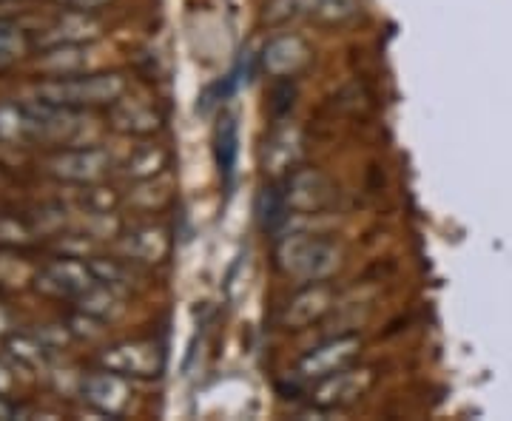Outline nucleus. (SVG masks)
<instances>
[{
  "instance_id": "bb28decb",
  "label": "nucleus",
  "mask_w": 512,
  "mask_h": 421,
  "mask_svg": "<svg viewBox=\"0 0 512 421\" xmlns=\"http://www.w3.org/2000/svg\"><path fill=\"white\" fill-rule=\"evenodd\" d=\"M49 3H55L60 9H66V12H89V15H94L97 9L109 6L114 0H49Z\"/></svg>"
},
{
  "instance_id": "f257e3e1",
  "label": "nucleus",
  "mask_w": 512,
  "mask_h": 421,
  "mask_svg": "<svg viewBox=\"0 0 512 421\" xmlns=\"http://www.w3.org/2000/svg\"><path fill=\"white\" fill-rule=\"evenodd\" d=\"M276 268L285 276L305 282H325L342 268V248L308 231H282L274 248Z\"/></svg>"
},
{
  "instance_id": "b1692460",
  "label": "nucleus",
  "mask_w": 512,
  "mask_h": 421,
  "mask_svg": "<svg viewBox=\"0 0 512 421\" xmlns=\"http://www.w3.org/2000/svg\"><path fill=\"white\" fill-rule=\"evenodd\" d=\"M9 350H12V356H15L18 362H23L26 367H40L46 362V350H49V345L35 339V336H15V339L9 342Z\"/></svg>"
},
{
  "instance_id": "f8f14e48",
  "label": "nucleus",
  "mask_w": 512,
  "mask_h": 421,
  "mask_svg": "<svg viewBox=\"0 0 512 421\" xmlns=\"http://www.w3.org/2000/svg\"><path fill=\"white\" fill-rule=\"evenodd\" d=\"M80 396L83 402L92 407L94 413L100 416H123V410L128 407V399H131V387H128L126 376L120 373H111V370H100V373H92L80 382Z\"/></svg>"
},
{
  "instance_id": "a878e982",
  "label": "nucleus",
  "mask_w": 512,
  "mask_h": 421,
  "mask_svg": "<svg viewBox=\"0 0 512 421\" xmlns=\"http://www.w3.org/2000/svg\"><path fill=\"white\" fill-rule=\"evenodd\" d=\"M29 237H32V234H29V228H26L23 222L0 214V245H26Z\"/></svg>"
},
{
  "instance_id": "a211bd4d",
  "label": "nucleus",
  "mask_w": 512,
  "mask_h": 421,
  "mask_svg": "<svg viewBox=\"0 0 512 421\" xmlns=\"http://www.w3.org/2000/svg\"><path fill=\"white\" fill-rule=\"evenodd\" d=\"M92 66L89 57V43H74V46H55L46 49L37 60V69L49 77H69V74H83Z\"/></svg>"
},
{
  "instance_id": "9b49d317",
  "label": "nucleus",
  "mask_w": 512,
  "mask_h": 421,
  "mask_svg": "<svg viewBox=\"0 0 512 421\" xmlns=\"http://www.w3.org/2000/svg\"><path fill=\"white\" fill-rule=\"evenodd\" d=\"M311 60L313 52L305 37L282 32V35H274L265 43V49L259 55V66L274 80H293L296 74L311 66Z\"/></svg>"
},
{
  "instance_id": "412c9836",
  "label": "nucleus",
  "mask_w": 512,
  "mask_h": 421,
  "mask_svg": "<svg viewBox=\"0 0 512 421\" xmlns=\"http://www.w3.org/2000/svg\"><path fill=\"white\" fill-rule=\"evenodd\" d=\"M316 0H268L262 20L268 26H288L293 20H311Z\"/></svg>"
},
{
  "instance_id": "5701e85b",
  "label": "nucleus",
  "mask_w": 512,
  "mask_h": 421,
  "mask_svg": "<svg viewBox=\"0 0 512 421\" xmlns=\"http://www.w3.org/2000/svg\"><path fill=\"white\" fill-rule=\"evenodd\" d=\"M26 52H29L26 37L20 35L18 29H12V26H0V72L15 66Z\"/></svg>"
},
{
  "instance_id": "20e7f679",
  "label": "nucleus",
  "mask_w": 512,
  "mask_h": 421,
  "mask_svg": "<svg viewBox=\"0 0 512 421\" xmlns=\"http://www.w3.org/2000/svg\"><path fill=\"white\" fill-rule=\"evenodd\" d=\"M111 171V154L100 146L60 148L46 160V174L60 183L92 185Z\"/></svg>"
},
{
  "instance_id": "f3484780",
  "label": "nucleus",
  "mask_w": 512,
  "mask_h": 421,
  "mask_svg": "<svg viewBox=\"0 0 512 421\" xmlns=\"http://www.w3.org/2000/svg\"><path fill=\"white\" fill-rule=\"evenodd\" d=\"M120 251L128 262H163L171 251V242H168V234L157 225H143L137 231H131L123 242H120Z\"/></svg>"
},
{
  "instance_id": "2eb2a0df",
  "label": "nucleus",
  "mask_w": 512,
  "mask_h": 421,
  "mask_svg": "<svg viewBox=\"0 0 512 421\" xmlns=\"http://www.w3.org/2000/svg\"><path fill=\"white\" fill-rule=\"evenodd\" d=\"M94 37H100V23L89 12H66L43 32L40 46L43 49H55V46H74V43H92Z\"/></svg>"
},
{
  "instance_id": "0eeeda50",
  "label": "nucleus",
  "mask_w": 512,
  "mask_h": 421,
  "mask_svg": "<svg viewBox=\"0 0 512 421\" xmlns=\"http://www.w3.org/2000/svg\"><path fill=\"white\" fill-rule=\"evenodd\" d=\"M376 382V370L373 367H345L339 373H333L328 379L316 382L311 390V404L325 410V413H333V410H342V407H350L359 399H365L367 390Z\"/></svg>"
},
{
  "instance_id": "c85d7f7f",
  "label": "nucleus",
  "mask_w": 512,
  "mask_h": 421,
  "mask_svg": "<svg viewBox=\"0 0 512 421\" xmlns=\"http://www.w3.org/2000/svg\"><path fill=\"white\" fill-rule=\"evenodd\" d=\"M6 328H9V319H6V313L0 311V336L6 333Z\"/></svg>"
},
{
  "instance_id": "1a4fd4ad",
  "label": "nucleus",
  "mask_w": 512,
  "mask_h": 421,
  "mask_svg": "<svg viewBox=\"0 0 512 421\" xmlns=\"http://www.w3.org/2000/svg\"><path fill=\"white\" fill-rule=\"evenodd\" d=\"M333 308H336V288L330 285V279H325V282H305L285 302L279 325L285 330H305L316 325V322H322Z\"/></svg>"
},
{
  "instance_id": "f03ea898",
  "label": "nucleus",
  "mask_w": 512,
  "mask_h": 421,
  "mask_svg": "<svg viewBox=\"0 0 512 421\" xmlns=\"http://www.w3.org/2000/svg\"><path fill=\"white\" fill-rule=\"evenodd\" d=\"M126 77L117 72L69 74V77H46L35 86V100L57 109H94L114 106L126 94Z\"/></svg>"
},
{
  "instance_id": "cd10ccee",
  "label": "nucleus",
  "mask_w": 512,
  "mask_h": 421,
  "mask_svg": "<svg viewBox=\"0 0 512 421\" xmlns=\"http://www.w3.org/2000/svg\"><path fill=\"white\" fill-rule=\"evenodd\" d=\"M12 390V376H9V370L0 365V396H6Z\"/></svg>"
},
{
  "instance_id": "423d86ee",
  "label": "nucleus",
  "mask_w": 512,
  "mask_h": 421,
  "mask_svg": "<svg viewBox=\"0 0 512 421\" xmlns=\"http://www.w3.org/2000/svg\"><path fill=\"white\" fill-rule=\"evenodd\" d=\"M362 353V339L356 333H345V336H333L328 342L311 348L299 362H296V376L302 382H322L333 373L350 367Z\"/></svg>"
},
{
  "instance_id": "393cba45",
  "label": "nucleus",
  "mask_w": 512,
  "mask_h": 421,
  "mask_svg": "<svg viewBox=\"0 0 512 421\" xmlns=\"http://www.w3.org/2000/svg\"><path fill=\"white\" fill-rule=\"evenodd\" d=\"M92 271L97 276V282L109 285L114 291H123L128 282H131V274L123 262H114V259H94Z\"/></svg>"
},
{
  "instance_id": "9d476101",
  "label": "nucleus",
  "mask_w": 512,
  "mask_h": 421,
  "mask_svg": "<svg viewBox=\"0 0 512 421\" xmlns=\"http://www.w3.org/2000/svg\"><path fill=\"white\" fill-rule=\"evenodd\" d=\"M305 154V137L302 129L293 123H279L265 137L262 151H259V163L268 180H285L293 168H299Z\"/></svg>"
},
{
  "instance_id": "6e6552de",
  "label": "nucleus",
  "mask_w": 512,
  "mask_h": 421,
  "mask_svg": "<svg viewBox=\"0 0 512 421\" xmlns=\"http://www.w3.org/2000/svg\"><path fill=\"white\" fill-rule=\"evenodd\" d=\"M97 285V276L92 271V262L86 265L83 259L63 257L46 262L35 276V288L55 299H80Z\"/></svg>"
},
{
  "instance_id": "aec40b11",
  "label": "nucleus",
  "mask_w": 512,
  "mask_h": 421,
  "mask_svg": "<svg viewBox=\"0 0 512 421\" xmlns=\"http://www.w3.org/2000/svg\"><path fill=\"white\" fill-rule=\"evenodd\" d=\"M77 305H80V311L89 313L94 319H100V322H111L117 313L123 311L120 291H114V288L103 285V282H97L92 291L83 293V296L77 299Z\"/></svg>"
},
{
  "instance_id": "6ab92c4d",
  "label": "nucleus",
  "mask_w": 512,
  "mask_h": 421,
  "mask_svg": "<svg viewBox=\"0 0 512 421\" xmlns=\"http://www.w3.org/2000/svg\"><path fill=\"white\" fill-rule=\"evenodd\" d=\"M165 168H168V154H165L163 146H140L134 148V154L128 157L123 174L137 180V183H143V180L163 174Z\"/></svg>"
},
{
  "instance_id": "7ed1b4c3",
  "label": "nucleus",
  "mask_w": 512,
  "mask_h": 421,
  "mask_svg": "<svg viewBox=\"0 0 512 421\" xmlns=\"http://www.w3.org/2000/svg\"><path fill=\"white\" fill-rule=\"evenodd\" d=\"M282 185H285V197H288L293 217H319V214L330 211L339 197L328 174L319 168H308V165L293 168L282 180Z\"/></svg>"
},
{
  "instance_id": "39448f33",
  "label": "nucleus",
  "mask_w": 512,
  "mask_h": 421,
  "mask_svg": "<svg viewBox=\"0 0 512 421\" xmlns=\"http://www.w3.org/2000/svg\"><path fill=\"white\" fill-rule=\"evenodd\" d=\"M100 367L111 373H120L126 379H157L165 367L163 345L151 339H134V342H120L114 348L100 353Z\"/></svg>"
},
{
  "instance_id": "ddd939ff",
  "label": "nucleus",
  "mask_w": 512,
  "mask_h": 421,
  "mask_svg": "<svg viewBox=\"0 0 512 421\" xmlns=\"http://www.w3.org/2000/svg\"><path fill=\"white\" fill-rule=\"evenodd\" d=\"M109 120L111 126L123 134H134V137H148V134H157L163 129V114L148 106L146 100H137V97H120L114 106H109Z\"/></svg>"
},
{
  "instance_id": "4468645a",
  "label": "nucleus",
  "mask_w": 512,
  "mask_h": 421,
  "mask_svg": "<svg viewBox=\"0 0 512 421\" xmlns=\"http://www.w3.org/2000/svg\"><path fill=\"white\" fill-rule=\"evenodd\" d=\"M214 160L217 171L225 185V191L234 188L237 180V160H239V120L234 111H222L214 126Z\"/></svg>"
},
{
  "instance_id": "4be33fe9",
  "label": "nucleus",
  "mask_w": 512,
  "mask_h": 421,
  "mask_svg": "<svg viewBox=\"0 0 512 421\" xmlns=\"http://www.w3.org/2000/svg\"><path fill=\"white\" fill-rule=\"evenodd\" d=\"M359 12H362L359 0H316L311 20L325 23V26H342V23L359 18Z\"/></svg>"
},
{
  "instance_id": "dca6fc26",
  "label": "nucleus",
  "mask_w": 512,
  "mask_h": 421,
  "mask_svg": "<svg viewBox=\"0 0 512 421\" xmlns=\"http://www.w3.org/2000/svg\"><path fill=\"white\" fill-rule=\"evenodd\" d=\"M291 205L285 197V185L282 180H268L262 185L259 197H256V222L268 237H279L282 231H288L291 225Z\"/></svg>"
}]
</instances>
